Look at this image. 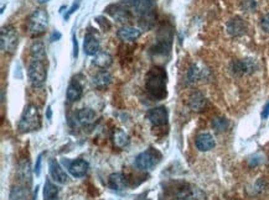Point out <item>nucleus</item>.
I'll return each mask as SVG.
<instances>
[{
	"mask_svg": "<svg viewBox=\"0 0 269 200\" xmlns=\"http://www.w3.org/2000/svg\"><path fill=\"white\" fill-rule=\"evenodd\" d=\"M167 72L162 67H153L145 78V88L149 96L157 100H162L167 97Z\"/></svg>",
	"mask_w": 269,
	"mask_h": 200,
	"instance_id": "obj_1",
	"label": "nucleus"
},
{
	"mask_svg": "<svg viewBox=\"0 0 269 200\" xmlns=\"http://www.w3.org/2000/svg\"><path fill=\"white\" fill-rule=\"evenodd\" d=\"M139 19L143 29L148 30L152 27L154 21V1L153 0H123Z\"/></svg>",
	"mask_w": 269,
	"mask_h": 200,
	"instance_id": "obj_2",
	"label": "nucleus"
},
{
	"mask_svg": "<svg viewBox=\"0 0 269 200\" xmlns=\"http://www.w3.org/2000/svg\"><path fill=\"white\" fill-rule=\"evenodd\" d=\"M41 127V116L37 106L35 105H27L20 117L17 129L21 134H27V132L37 131Z\"/></svg>",
	"mask_w": 269,
	"mask_h": 200,
	"instance_id": "obj_3",
	"label": "nucleus"
},
{
	"mask_svg": "<svg viewBox=\"0 0 269 200\" xmlns=\"http://www.w3.org/2000/svg\"><path fill=\"white\" fill-rule=\"evenodd\" d=\"M49 26V14L44 9H36L27 20V30L32 36L44 34Z\"/></svg>",
	"mask_w": 269,
	"mask_h": 200,
	"instance_id": "obj_4",
	"label": "nucleus"
},
{
	"mask_svg": "<svg viewBox=\"0 0 269 200\" xmlns=\"http://www.w3.org/2000/svg\"><path fill=\"white\" fill-rule=\"evenodd\" d=\"M27 77H29L31 86L35 88H40V87L44 86L47 77L45 61L32 59L29 64V68H27Z\"/></svg>",
	"mask_w": 269,
	"mask_h": 200,
	"instance_id": "obj_5",
	"label": "nucleus"
},
{
	"mask_svg": "<svg viewBox=\"0 0 269 200\" xmlns=\"http://www.w3.org/2000/svg\"><path fill=\"white\" fill-rule=\"evenodd\" d=\"M162 159V153L155 149H148L139 153L135 158V166L142 171H150L154 168Z\"/></svg>",
	"mask_w": 269,
	"mask_h": 200,
	"instance_id": "obj_6",
	"label": "nucleus"
},
{
	"mask_svg": "<svg viewBox=\"0 0 269 200\" xmlns=\"http://www.w3.org/2000/svg\"><path fill=\"white\" fill-rule=\"evenodd\" d=\"M0 45H1V51L4 53H14L17 47V32L14 27L10 25L1 27Z\"/></svg>",
	"mask_w": 269,
	"mask_h": 200,
	"instance_id": "obj_7",
	"label": "nucleus"
},
{
	"mask_svg": "<svg viewBox=\"0 0 269 200\" xmlns=\"http://www.w3.org/2000/svg\"><path fill=\"white\" fill-rule=\"evenodd\" d=\"M257 69L256 61L252 58L240 59V61H233L231 63V71L236 76H246V74L255 73Z\"/></svg>",
	"mask_w": 269,
	"mask_h": 200,
	"instance_id": "obj_8",
	"label": "nucleus"
},
{
	"mask_svg": "<svg viewBox=\"0 0 269 200\" xmlns=\"http://www.w3.org/2000/svg\"><path fill=\"white\" fill-rule=\"evenodd\" d=\"M108 14L112 15L117 21L119 22H127L132 19V12H130L129 6L125 4L124 1L117 2V4H113L110 6L107 7Z\"/></svg>",
	"mask_w": 269,
	"mask_h": 200,
	"instance_id": "obj_9",
	"label": "nucleus"
},
{
	"mask_svg": "<svg viewBox=\"0 0 269 200\" xmlns=\"http://www.w3.org/2000/svg\"><path fill=\"white\" fill-rule=\"evenodd\" d=\"M64 164L67 167V171L70 172L72 177L75 178H82L89 172V163L85 159H75V161H69L64 158Z\"/></svg>",
	"mask_w": 269,
	"mask_h": 200,
	"instance_id": "obj_10",
	"label": "nucleus"
},
{
	"mask_svg": "<svg viewBox=\"0 0 269 200\" xmlns=\"http://www.w3.org/2000/svg\"><path fill=\"white\" fill-rule=\"evenodd\" d=\"M147 119L152 122L154 126H163L168 122L169 119V114H168L167 107L164 106H157L150 109L147 112Z\"/></svg>",
	"mask_w": 269,
	"mask_h": 200,
	"instance_id": "obj_11",
	"label": "nucleus"
},
{
	"mask_svg": "<svg viewBox=\"0 0 269 200\" xmlns=\"http://www.w3.org/2000/svg\"><path fill=\"white\" fill-rule=\"evenodd\" d=\"M226 29H227L228 35H231V36H233V37L243 36V35L247 34V31H248L247 24H246L245 20L240 16L232 17V19L227 22Z\"/></svg>",
	"mask_w": 269,
	"mask_h": 200,
	"instance_id": "obj_12",
	"label": "nucleus"
},
{
	"mask_svg": "<svg viewBox=\"0 0 269 200\" xmlns=\"http://www.w3.org/2000/svg\"><path fill=\"white\" fill-rule=\"evenodd\" d=\"M49 168H50V176L52 177L54 181H56L57 183H60V184L67 183V181H69V176H67L65 169L62 168L61 164H60L56 159H54V158L50 159Z\"/></svg>",
	"mask_w": 269,
	"mask_h": 200,
	"instance_id": "obj_13",
	"label": "nucleus"
},
{
	"mask_svg": "<svg viewBox=\"0 0 269 200\" xmlns=\"http://www.w3.org/2000/svg\"><path fill=\"white\" fill-rule=\"evenodd\" d=\"M84 49L85 53H86L87 56H95V54L99 52L100 49L99 39H98L93 32H87V34L85 35Z\"/></svg>",
	"mask_w": 269,
	"mask_h": 200,
	"instance_id": "obj_14",
	"label": "nucleus"
},
{
	"mask_svg": "<svg viewBox=\"0 0 269 200\" xmlns=\"http://www.w3.org/2000/svg\"><path fill=\"white\" fill-rule=\"evenodd\" d=\"M118 39L122 40L124 42H129V41H135V40L139 39L142 36V30L137 29V27L133 26H124L122 29L118 30L117 32Z\"/></svg>",
	"mask_w": 269,
	"mask_h": 200,
	"instance_id": "obj_15",
	"label": "nucleus"
},
{
	"mask_svg": "<svg viewBox=\"0 0 269 200\" xmlns=\"http://www.w3.org/2000/svg\"><path fill=\"white\" fill-rule=\"evenodd\" d=\"M108 187L115 192L124 191L127 188V178L122 173H112L108 177Z\"/></svg>",
	"mask_w": 269,
	"mask_h": 200,
	"instance_id": "obj_16",
	"label": "nucleus"
},
{
	"mask_svg": "<svg viewBox=\"0 0 269 200\" xmlns=\"http://www.w3.org/2000/svg\"><path fill=\"white\" fill-rule=\"evenodd\" d=\"M215 140H213L212 135L210 134H200L196 137V147L198 151L201 152H207L215 147Z\"/></svg>",
	"mask_w": 269,
	"mask_h": 200,
	"instance_id": "obj_17",
	"label": "nucleus"
},
{
	"mask_svg": "<svg viewBox=\"0 0 269 200\" xmlns=\"http://www.w3.org/2000/svg\"><path fill=\"white\" fill-rule=\"evenodd\" d=\"M188 105L193 111H202L207 105V100H206L205 96L200 92H193L188 98Z\"/></svg>",
	"mask_w": 269,
	"mask_h": 200,
	"instance_id": "obj_18",
	"label": "nucleus"
},
{
	"mask_svg": "<svg viewBox=\"0 0 269 200\" xmlns=\"http://www.w3.org/2000/svg\"><path fill=\"white\" fill-rule=\"evenodd\" d=\"M208 71L200 67L198 64H192L187 71V82L188 83H196V82L205 79L207 77Z\"/></svg>",
	"mask_w": 269,
	"mask_h": 200,
	"instance_id": "obj_19",
	"label": "nucleus"
},
{
	"mask_svg": "<svg viewBox=\"0 0 269 200\" xmlns=\"http://www.w3.org/2000/svg\"><path fill=\"white\" fill-rule=\"evenodd\" d=\"M110 83H112V76L107 71L98 72L92 78V86L97 89L107 88Z\"/></svg>",
	"mask_w": 269,
	"mask_h": 200,
	"instance_id": "obj_20",
	"label": "nucleus"
},
{
	"mask_svg": "<svg viewBox=\"0 0 269 200\" xmlns=\"http://www.w3.org/2000/svg\"><path fill=\"white\" fill-rule=\"evenodd\" d=\"M92 63L94 64L95 67H98V68L105 69V68H108V67H109V66H112L113 57H112V54L108 53V52L99 51L94 56V58H93Z\"/></svg>",
	"mask_w": 269,
	"mask_h": 200,
	"instance_id": "obj_21",
	"label": "nucleus"
},
{
	"mask_svg": "<svg viewBox=\"0 0 269 200\" xmlns=\"http://www.w3.org/2000/svg\"><path fill=\"white\" fill-rule=\"evenodd\" d=\"M82 93H84V89H82L81 84H80L77 81H72L71 83H70L69 88H67V92H66L67 100H69L70 102L77 101V100L81 99Z\"/></svg>",
	"mask_w": 269,
	"mask_h": 200,
	"instance_id": "obj_22",
	"label": "nucleus"
},
{
	"mask_svg": "<svg viewBox=\"0 0 269 200\" xmlns=\"http://www.w3.org/2000/svg\"><path fill=\"white\" fill-rule=\"evenodd\" d=\"M60 189L51 182V179H46L44 187V200H59Z\"/></svg>",
	"mask_w": 269,
	"mask_h": 200,
	"instance_id": "obj_23",
	"label": "nucleus"
},
{
	"mask_svg": "<svg viewBox=\"0 0 269 200\" xmlns=\"http://www.w3.org/2000/svg\"><path fill=\"white\" fill-rule=\"evenodd\" d=\"M129 136H128L122 129L115 130L114 134H113V144H114V146L117 147V149H125V147L129 145Z\"/></svg>",
	"mask_w": 269,
	"mask_h": 200,
	"instance_id": "obj_24",
	"label": "nucleus"
},
{
	"mask_svg": "<svg viewBox=\"0 0 269 200\" xmlns=\"http://www.w3.org/2000/svg\"><path fill=\"white\" fill-rule=\"evenodd\" d=\"M77 119H79L80 124L85 125V126L93 124L95 120L94 110L90 109V107H84L77 112Z\"/></svg>",
	"mask_w": 269,
	"mask_h": 200,
	"instance_id": "obj_25",
	"label": "nucleus"
},
{
	"mask_svg": "<svg viewBox=\"0 0 269 200\" xmlns=\"http://www.w3.org/2000/svg\"><path fill=\"white\" fill-rule=\"evenodd\" d=\"M30 53H31L32 59H39V61H46V52H45V46L42 42L34 41L31 47H30Z\"/></svg>",
	"mask_w": 269,
	"mask_h": 200,
	"instance_id": "obj_26",
	"label": "nucleus"
},
{
	"mask_svg": "<svg viewBox=\"0 0 269 200\" xmlns=\"http://www.w3.org/2000/svg\"><path fill=\"white\" fill-rule=\"evenodd\" d=\"M228 126H230V122H228V120L225 119V117H216V119H213L212 127L217 132L226 131V130L228 129Z\"/></svg>",
	"mask_w": 269,
	"mask_h": 200,
	"instance_id": "obj_27",
	"label": "nucleus"
},
{
	"mask_svg": "<svg viewBox=\"0 0 269 200\" xmlns=\"http://www.w3.org/2000/svg\"><path fill=\"white\" fill-rule=\"evenodd\" d=\"M11 200H27V192H25L24 188L21 187H15L11 191V196H10Z\"/></svg>",
	"mask_w": 269,
	"mask_h": 200,
	"instance_id": "obj_28",
	"label": "nucleus"
},
{
	"mask_svg": "<svg viewBox=\"0 0 269 200\" xmlns=\"http://www.w3.org/2000/svg\"><path fill=\"white\" fill-rule=\"evenodd\" d=\"M241 7L245 11L252 12L257 7V2H256V0H241Z\"/></svg>",
	"mask_w": 269,
	"mask_h": 200,
	"instance_id": "obj_29",
	"label": "nucleus"
},
{
	"mask_svg": "<svg viewBox=\"0 0 269 200\" xmlns=\"http://www.w3.org/2000/svg\"><path fill=\"white\" fill-rule=\"evenodd\" d=\"M261 27H262L263 31L269 34V12L268 14L263 15L262 19H261Z\"/></svg>",
	"mask_w": 269,
	"mask_h": 200,
	"instance_id": "obj_30",
	"label": "nucleus"
},
{
	"mask_svg": "<svg viewBox=\"0 0 269 200\" xmlns=\"http://www.w3.org/2000/svg\"><path fill=\"white\" fill-rule=\"evenodd\" d=\"M80 4H81V0H76V1H75L74 4H72V6L70 7V9H69V11H67V14L65 15V20H67V19H69V17L71 16V15L74 14V12L76 11L77 9H79Z\"/></svg>",
	"mask_w": 269,
	"mask_h": 200,
	"instance_id": "obj_31",
	"label": "nucleus"
},
{
	"mask_svg": "<svg viewBox=\"0 0 269 200\" xmlns=\"http://www.w3.org/2000/svg\"><path fill=\"white\" fill-rule=\"evenodd\" d=\"M42 156H44V154H39V157H37V159H36V166H35V169H34V172H35V174H36L37 177L40 176V173H41V163H42Z\"/></svg>",
	"mask_w": 269,
	"mask_h": 200,
	"instance_id": "obj_32",
	"label": "nucleus"
},
{
	"mask_svg": "<svg viewBox=\"0 0 269 200\" xmlns=\"http://www.w3.org/2000/svg\"><path fill=\"white\" fill-rule=\"evenodd\" d=\"M72 42H74V57L77 58V57H79V42H77V39L75 35L74 37H72Z\"/></svg>",
	"mask_w": 269,
	"mask_h": 200,
	"instance_id": "obj_33",
	"label": "nucleus"
},
{
	"mask_svg": "<svg viewBox=\"0 0 269 200\" xmlns=\"http://www.w3.org/2000/svg\"><path fill=\"white\" fill-rule=\"evenodd\" d=\"M269 116V100L267 104L265 105V107H263V111H262V119H267Z\"/></svg>",
	"mask_w": 269,
	"mask_h": 200,
	"instance_id": "obj_34",
	"label": "nucleus"
},
{
	"mask_svg": "<svg viewBox=\"0 0 269 200\" xmlns=\"http://www.w3.org/2000/svg\"><path fill=\"white\" fill-rule=\"evenodd\" d=\"M61 39V34H60L59 31H55L54 34H52V36H51V41H56V40H60Z\"/></svg>",
	"mask_w": 269,
	"mask_h": 200,
	"instance_id": "obj_35",
	"label": "nucleus"
},
{
	"mask_svg": "<svg viewBox=\"0 0 269 200\" xmlns=\"http://www.w3.org/2000/svg\"><path fill=\"white\" fill-rule=\"evenodd\" d=\"M47 119L51 120V106L47 107Z\"/></svg>",
	"mask_w": 269,
	"mask_h": 200,
	"instance_id": "obj_36",
	"label": "nucleus"
},
{
	"mask_svg": "<svg viewBox=\"0 0 269 200\" xmlns=\"http://www.w3.org/2000/svg\"><path fill=\"white\" fill-rule=\"evenodd\" d=\"M50 0H39V2L40 4H45V2H49Z\"/></svg>",
	"mask_w": 269,
	"mask_h": 200,
	"instance_id": "obj_37",
	"label": "nucleus"
}]
</instances>
